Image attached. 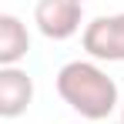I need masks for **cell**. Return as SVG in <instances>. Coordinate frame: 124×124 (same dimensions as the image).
<instances>
[{
  "mask_svg": "<svg viewBox=\"0 0 124 124\" xmlns=\"http://www.w3.org/2000/svg\"><path fill=\"white\" fill-rule=\"evenodd\" d=\"M84 50L94 61H117L124 64V14L94 17L84 27Z\"/></svg>",
  "mask_w": 124,
  "mask_h": 124,
  "instance_id": "3957f363",
  "label": "cell"
},
{
  "mask_svg": "<svg viewBox=\"0 0 124 124\" xmlns=\"http://www.w3.org/2000/svg\"><path fill=\"white\" fill-rule=\"evenodd\" d=\"M81 17H84L81 0H37V7H34V23L50 40L74 37L81 30Z\"/></svg>",
  "mask_w": 124,
  "mask_h": 124,
  "instance_id": "7a4b0ae2",
  "label": "cell"
},
{
  "mask_svg": "<svg viewBox=\"0 0 124 124\" xmlns=\"http://www.w3.org/2000/svg\"><path fill=\"white\" fill-rule=\"evenodd\" d=\"M34 101V81L23 67H0V117H20Z\"/></svg>",
  "mask_w": 124,
  "mask_h": 124,
  "instance_id": "277c9868",
  "label": "cell"
},
{
  "mask_svg": "<svg viewBox=\"0 0 124 124\" xmlns=\"http://www.w3.org/2000/svg\"><path fill=\"white\" fill-rule=\"evenodd\" d=\"M81 3H84V0H81Z\"/></svg>",
  "mask_w": 124,
  "mask_h": 124,
  "instance_id": "52a82bcc",
  "label": "cell"
},
{
  "mask_svg": "<svg viewBox=\"0 0 124 124\" xmlns=\"http://www.w3.org/2000/svg\"><path fill=\"white\" fill-rule=\"evenodd\" d=\"M107 124H111V121H107Z\"/></svg>",
  "mask_w": 124,
  "mask_h": 124,
  "instance_id": "ba28073f",
  "label": "cell"
},
{
  "mask_svg": "<svg viewBox=\"0 0 124 124\" xmlns=\"http://www.w3.org/2000/svg\"><path fill=\"white\" fill-rule=\"evenodd\" d=\"M121 124H124V104H121Z\"/></svg>",
  "mask_w": 124,
  "mask_h": 124,
  "instance_id": "8992f818",
  "label": "cell"
},
{
  "mask_svg": "<svg viewBox=\"0 0 124 124\" xmlns=\"http://www.w3.org/2000/svg\"><path fill=\"white\" fill-rule=\"evenodd\" d=\"M57 94L84 121H107L117 107V84L91 61H70L57 70Z\"/></svg>",
  "mask_w": 124,
  "mask_h": 124,
  "instance_id": "6da1fadb",
  "label": "cell"
},
{
  "mask_svg": "<svg viewBox=\"0 0 124 124\" xmlns=\"http://www.w3.org/2000/svg\"><path fill=\"white\" fill-rule=\"evenodd\" d=\"M30 50V34L20 17L0 14V67H17Z\"/></svg>",
  "mask_w": 124,
  "mask_h": 124,
  "instance_id": "5b68a950",
  "label": "cell"
}]
</instances>
